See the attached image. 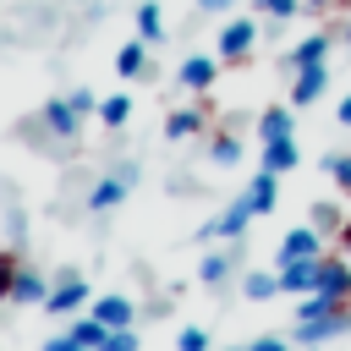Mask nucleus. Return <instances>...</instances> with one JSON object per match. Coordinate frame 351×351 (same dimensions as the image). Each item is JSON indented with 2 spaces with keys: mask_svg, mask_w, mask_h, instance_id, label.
<instances>
[{
  "mask_svg": "<svg viewBox=\"0 0 351 351\" xmlns=\"http://www.w3.org/2000/svg\"><path fill=\"white\" fill-rule=\"evenodd\" d=\"M340 241H346V252H351V219H346V225H340Z\"/></svg>",
  "mask_w": 351,
  "mask_h": 351,
  "instance_id": "38",
  "label": "nucleus"
},
{
  "mask_svg": "<svg viewBox=\"0 0 351 351\" xmlns=\"http://www.w3.org/2000/svg\"><path fill=\"white\" fill-rule=\"evenodd\" d=\"M236 351H241V346H236Z\"/></svg>",
  "mask_w": 351,
  "mask_h": 351,
  "instance_id": "41",
  "label": "nucleus"
},
{
  "mask_svg": "<svg viewBox=\"0 0 351 351\" xmlns=\"http://www.w3.org/2000/svg\"><path fill=\"white\" fill-rule=\"evenodd\" d=\"M192 132H203V115L197 110H170V121H165V137H192Z\"/></svg>",
  "mask_w": 351,
  "mask_h": 351,
  "instance_id": "22",
  "label": "nucleus"
},
{
  "mask_svg": "<svg viewBox=\"0 0 351 351\" xmlns=\"http://www.w3.org/2000/svg\"><path fill=\"white\" fill-rule=\"evenodd\" d=\"M49 296V285H44V274L38 269H16V285H11V302H22V307H33V302H44Z\"/></svg>",
  "mask_w": 351,
  "mask_h": 351,
  "instance_id": "14",
  "label": "nucleus"
},
{
  "mask_svg": "<svg viewBox=\"0 0 351 351\" xmlns=\"http://www.w3.org/2000/svg\"><path fill=\"white\" fill-rule=\"evenodd\" d=\"M66 99H71V110H77V115H99V99H93L88 88H71Z\"/></svg>",
  "mask_w": 351,
  "mask_h": 351,
  "instance_id": "32",
  "label": "nucleus"
},
{
  "mask_svg": "<svg viewBox=\"0 0 351 351\" xmlns=\"http://www.w3.org/2000/svg\"><path fill=\"white\" fill-rule=\"evenodd\" d=\"M335 121H340V126H351V93H346V99L335 104Z\"/></svg>",
  "mask_w": 351,
  "mask_h": 351,
  "instance_id": "36",
  "label": "nucleus"
},
{
  "mask_svg": "<svg viewBox=\"0 0 351 351\" xmlns=\"http://www.w3.org/2000/svg\"><path fill=\"white\" fill-rule=\"evenodd\" d=\"M313 60H329V38H324V33H307V38L285 55V66H291V71H302V66H313Z\"/></svg>",
  "mask_w": 351,
  "mask_h": 351,
  "instance_id": "15",
  "label": "nucleus"
},
{
  "mask_svg": "<svg viewBox=\"0 0 351 351\" xmlns=\"http://www.w3.org/2000/svg\"><path fill=\"white\" fill-rule=\"evenodd\" d=\"M236 0H197V11H230Z\"/></svg>",
  "mask_w": 351,
  "mask_h": 351,
  "instance_id": "37",
  "label": "nucleus"
},
{
  "mask_svg": "<svg viewBox=\"0 0 351 351\" xmlns=\"http://www.w3.org/2000/svg\"><path fill=\"white\" fill-rule=\"evenodd\" d=\"M313 225H318V230H340V225H346V214H340L335 203H313Z\"/></svg>",
  "mask_w": 351,
  "mask_h": 351,
  "instance_id": "29",
  "label": "nucleus"
},
{
  "mask_svg": "<svg viewBox=\"0 0 351 351\" xmlns=\"http://www.w3.org/2000/svg\"><path fill=\"white\" fill-rule=\"evenodd\" d=\"M291 132H296V121H291L285 104H269V110L258 115V137H263V143H280V137H291Z\"/></svg>",
  "mask_w": 351,
  "mask_h": 351,
  "instance_id": "13",
  "label": "nucleus"
},
{
  "mask_svg": "<svg viewBox=\"0 0 351 351\" xmlns=\"http://www.w3.org/2000/svg\"><path fill=\"white\" fill-rule=\"evenodd\" d=\"M99 121H104L110 132H115V126H126V121H132V99H126V93H110V99H99Z\"/></svg>",
  "mask_w": 351,
  "mask_h": 351,
  "instance_id": "20",
  "label": "nucleus"
},
{
  "mask_svg": "<svg viewBox=\"0 0 351 351\" xmlns=\"http://www.w3.org/2000/svg\"><path fill=\"white\" fill-rule=\"evenodd\" d=\"M88 302V280L77 274V269H60V280L49 285V296H44V313H55V318H66V313H77Z\"/></svg>",
  "mask_w": 351,
  "mask_h": 351,
  "instance_id": "1",
  "label": "nucleus"
},
{
  "mask_svg": "<svg viewBox=\"0 0 351 351\" xmlns=\"http://www.w3.org/2000/svg\"><path fill=\"white\" fill-rule=\"evenodd\" d=\"M132 313H137V307H132V302H126V296H115V291H110V296H99V302H93V318H99V324H104V329H126V324H132Z\"/></svg>",
  "mask_w": 351,
  "mask_h": 351,
  "instance_id": "12",
  "label": "nucleus"
},
{
  "mask_svg": "<svg viewBox=\"0 0 351 351\" xmlns=\"http://www.w3.org/2000/svg\"><path fill=\"white\" fill-rule=\"evenodd\" d=\"M241 296H247V302H269V296H280V274H263V269L241 274Z\"/></svg>",
  "mask_w": 351,
  "mask_h": 351,
  "instance_id": "19",
  "label": "nucleus"
},
{
  "mask_svg": "<svg viewBox=\"0 0 351 351\" xmlns=\"http://www.w3.org/2000/svg\"><path fill=\"white\" fill-rule=\"evenodd\" d=\"M302 5H313V11H324V5H329V0H302Z\"/></svg>",
  "mask_w": 351,
  "mask_h": 351,
  "instance_id": "39",
  "label": "nucleus"
},
{
  "mask_svg": "<svg viewBox=\"0 0 351 351\" xmlns=\"http://www.w3.org/2000/svg\"><path fill=\"white\" fill-rule=\"evenodd\" d=\"M313 291L329 296V302H351V269L346 263H318V285Z\"/></svg>",
  "mask_w": 351,
  "mask_h": 351,
  "instance_id": "9",
  "label": "nucleus"
},
{
  "mask_svg": "<svg viewBox=\"0 0 351 351\" xmlns=\"http://www.w3.org/2000/svg\"><path fill=\"white\" fill-rule=\"evenodd\" d=\"M143 66H148V38H132V44H121V55H115V71H121V77H143Z\"/></svg>",
  "mask_w": 351,
  "mask_h": 351,
  "instance_id": "18",
  "label": "nucleus"
},
{
  "mask_svg": "<svg viewBox=\"0 0 351 351\" xmlns=\"http://www.w3.org/2000/svg\"><path fill=\"white\" fill-rule=\"evenodd\" d=\"M44 351H88V346H77L71 335H60V340H44Z\"/></svg>",
  "mask_w": 351,
  "mask_h": 351,
  "instance_id": "35",
  "label": "nucleus"
},
{
  "mask_svg": "<svg viewBox=\"0 0 351 351\" xmlns=\"http://www.w3.org/2000/svg\"><path fill=\"white\" fill-rule=\"evenodd\" d=\"M104 335H110V329H104V324H99L93 313L71 324V340H77V346H88V351H99V346H104Z\"/></svg>",
  "mask_w": 351,
  "mask_h": 351,
  "instance_id": "23",
  "label": "nucleus"
},
{
  "mask_svg": "<svg viewBox=\"0 0 351 351\" xmlns=\"http://www.w3.org/2000/svg\"><path fill=\"white\" fill-rule=\"evenodd\" d=\"M274 192H280V176H274V170H258L252 186H247V203H252L258 214H269V208H274Z\"/></svg>",
  "mask_w": 351,
  "mask_h": 351,
  "instance_id": "17",
  "label": "nucleus"
},
{
  "mask_svg": "<svg viewBox=\"0 0 351 351\" xmlns=\"http://www.w3.org/2000/svg\"><path fill=\"white\" fill-rule=\"evenodd\" d=\"M324 176H335V186L351 192V154H324Z\"/></svg>",
  "mask_w": 351,
  "mask_h": 351,
  "instance_id": "26",
  "label": "nucleus"
},
{
  "mask_svg": "<svg viewBox=\"0 0 351 351\" xmlns=\"http://www.w3.org/2000/svg\"><path fill=\"white\" fill-rule=\"evenodd\" d=\"M252 214H258V208H252V203H247V192H241V197H236V203H230V208H225V214H219L214 225H203L197 236H203V241H214V236H241Z\"/></svg>",
  "mask_w": 351,
  "mask_h": 351,
  "instance_id": "5",
  "label": "nucleus"
},
{
  "mask_svg": "<svg viewBox=\"0 0 351 351\" xmlns=\"http://www.w3.org/2000/svg\"><path fill=\"white\" fill-rule=\"evenodd\" d=\"M258 5H263L269 16H296V11H302V0H258Z\"/></svg>",
  "mask_w": 351,
  "mask_h": 351,
  "instance_id": "33",
  "label": "nucleus"
},
{
  "mask_svg": "<svg viewBox=\"0 0 351 351\" xmlns=\"http://www.w3.org/2000/svg\"><path fill=\"white\" fill-rule=\"evenodd\" d=\"M208 159H214V165H236V159H241V137H230V132H225V137H214Z\"/></svg>",
  "mask_w": 351,
  "mask_h": 351,
  "instance_id": "28",
  "label": "nucleus"
},
{
  "mask_svg": "<svg viewBox=\"0 0 351 351\" xmlns=\"http://www.w3.org/2000/svg\"><path fill=\"white\" fill-rule=\"evenodd\" d=\"M335 307H346V302H329V296H318V291H307L296 307H291V318L296 324H307V318H324V313H335Z\"/></svg>",
  "mask_w": 351,
  "mask_h": 351,
  "instance_id": "21",
  "label": "nucleus"
},
{
  "mask_svg": "<svg viewBox=\"0 0 351 351\" xmlns=\"http://www.w3.org/2000/svg\"><path fill=\"white\" fill-rule=\"evenodd\" d=\"M176 77H181V88H197V93H203V88H214V77H219V60H208V55H186Z\"/></svg>",
  "mask_w": 351,
  "mask_h": 351,
  "instance_id": "10",
  "label": "nucleus"
},
{
  "mask_svg": "<svg viewBox=\"0 0 351 351\" xmlns=\"http://www.w3.org/2000/svg\"><path fill=\"white\" fill-rule=\"evenodd\" d=\"M296 165H302V154H296V143H291V137H280V143H263V170L285 176V170H296Z\"/></svg>",
  "mask_w": 351,
  "mask_h": 351,
  "instance_id": "16",
  "label": "nucleus"
},
{
  "mask_svg": "<svg viewBox=\"0 0 351 351\" xmlns=\"http://www.w3.org/2000/svg\"><path fill=\"white\" fill-rule=\"evenodd\" d=\"M214 340H208V329H181L176 335V351H208Z\"/></svg>",
  "mask_w": 351,
  "mask_h": 351,
  "instance_id": "30",
  "label": "nucleus"
},
{
  "mask_svg": "<svg viewBox=\"0 0 351 351\" xmlns=\"http://www.w3.org/2000/svg\"><path fill=\"white\" fill-rule=\"evenodd\" d=\"M324 82H329V60L302 66V71H296V88H291V104H296V110H302V104H313V99L324 93Z\"/></svg>",
  "mask_w": 351,
  "mask_h": 351,
  "instance_id": "6",
  "label": "nucleus"
},
{
  "mask_svg": "<svg viewBox=\"0 0 351 351\" xmlns=\"http://www.w3.org/2000/svg\"><path fill=\"white\" fill-rule=\"evenodd\" d=\"M44 126H49L60 143H71V137L82 132V115L71 110V99H49V104H44Z\"/></svg>",
  "mask_w": 351,
  "mask_h": 351,
  "instance_id": "7",
  "label": "nucleus"
},
{
  "mask_svg": "<svg viewBox=\"0 0 351 351\" xmlns=\"http://www.w3.org/2000/svg\"><path fill=\"white\" fill-rule=\"evenodd\" d=\"M324 241H318V225H296L280 236V258H318Z\"/></svg>",
  "mask_w": 351,
  "mask_h": 351,
  "instance_id": "8",
  "label": "nucleus"
},
{
  "mask_svg": "<svg viewBox=\"0 0 351 351\" xmlns=\"http://www.w3.org/2000/svg\"><path fill=\"white\" fill-rule=\"evenodd\" d=\"M126 186H132V170H121V176H104V181L88 192V208H99V214H104V208H115V203L126 197Z\"/></svg>",
  "mask_w": 351,
  "mask_h": 351,
  "instance_id": "11",
  "label": "nucleus"
},
{
  "mask_svg": "<svg viewBox=\"0 0 351 351\" xmlns=\"http://www.w3.org/2000/svg\"><path fill=\"white\" fill-rule=\"evenodd\" d=\"M318 263H324V252H318V258H280V291L307 296V291L318 285Z\"/></svg>",
  "mask_w": 351,
  "mask_h": 351,
  "instance_id": "3",
  "label": "nucleus"
},
{
  "mask_svg": "<svg viewBox=\"0 0 351 351\" xmlns=\"http://www.w3.org/2000/svg\"><path fill=\"white\" fill-rule=\"evenodd\" d=\"M351 329V313L346 307H335V313H324V318H307V324H296V346H329V340H340Z\"/></svg>",
  "mask_w": 351,
  "mask_h": 351,
  "instance_id": "2",
  "label": "nucleus"
},
{
  "mask_svg": "<svg viewBox=\"0 0 351 351\" xmlns=\"http://www.w3.org/2000/svg\"><path fill=\"white\" fill-rule=\"evenodd\" d=\"M307 351H313V346H307Z\"/></svg>",
  "mask_w": 351,
  "mask_h": 351,
  "instance_id": "40",
  "label": "nucleus"
},
{
  "mask_svg": "<svg viewBox=\"0 0 351 351\" xmlns=\"http://www.w3.org/2000/svg\"><path fill=\"white\" fill-rule=\"evenodd\" d=\"M137 38H148V44L165 38V16H159V5H137Z\"/></svg>",
  "mask_w": 351,
  "mask_h": 351,
  "instance_id": "24",
  "label": "nucleus"
},
{
  "mask_svg": "<svg viewBox=\"0 0 351 351\" xmlns=\"http://www.w3.org/2000/svg\"><path fill=\"white\" fill-rule=\"evenodd\" d=\"M247 351H291V346H285V340H280V335H258V340H252V346H247Z\"/></svg>",
  "mask_w": 351,
  "mask_h": 351,
  "instance_id": "34",
  "label": "nucleus"
},
{
  "mask_svg": "<svg viewBox=\"0 0 351 351\" xmlns=\"http://www.w3.org/2000/svg\"><path fill=\"white\" fill-rule=\"evenodd\" d=\"M252 44H258V22L236 16V22H225V33H219V60H247Z\"/></svg>",
  "mask_w": 351,
  "mask_h": 351,
  "instance_id": "4",
  "label": "nucleus"
},
{
  "mask_svg": "<svg viewBox=\"0 0 351 351\" xmlns=\"http://www.w3.org/2000/svg\"><path fill=\"white\" fill-rule=\"evenodd\" d=\"M16 269H22V258H16L11 247H0V302H11V285H16Z\"/></svg>",
  "mask_w": 351,
  "mask_h": 351,
  "instance_id": "27",
  "label": "nucleus"
},
{
  "mask_svg": "<svg viewBox=\"0 0 351 351\" xmlns=\"http://www.w3.org/2000/svg\"><path fill=\"white\" fill-rule=\"evenodd\" d=\"M99 351H137V335H132V324H126V329H110Z\"/></svg>",
  "mask_w": 351,
  "mask_h": 351,
  "instance_id": "31",
  "label": "nucleus"
},
{
  "mask_svg": "<svg viewBox=\"0 0 351 351\" xmlns=\"http://www.w3.org/2000/svg\"><path fill=\"white\" fill-rule=\"evenodd\" d=\"M230 263H236L230 252H208V258L197 263V280H203V285H219V280L230 274Z\"/></svg>",
  "mask_w": 351,
  "mask_h": 351,
  "instance_id": "25",
  "label": "nucleus"
}]
</instances>
